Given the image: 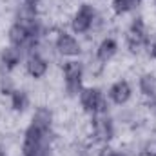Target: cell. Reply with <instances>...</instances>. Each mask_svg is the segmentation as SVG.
<instances>
[{
    "instance_id": "52a82bcc",
    "label": "cell",
    "mask_w": 156,
    "mask_h": 156,
    "mask_svg": "<svg viewBox=\"0 0 156 156\" xmlns=\"http://www.w3.org/2000/svg\"><path fill=\"white\" fill-rule=\"evenodd\" d=\"M26 71H27V75L31 78L40 80V78H44L47 75L49 62H47V58L44 55H40V53L35 51V53L27 55V58H26Z\"/></svg>"
},
{
    "instance_id": "9c48e42d",
    "label": "cell",
    "mask_w": 156,
    "mask_h": 156,
    "mask_svg": "<svg viewBox=\"0 0 156 156\" xmlns=\"http://www.w3.org/2000/svg\"><path fill=\"white\" fill-rule=\"evenodd\" d=\"M22 56H24L22 49H18V47H15V45H7V47H4L2 53H0V64H2V67H4L5 71H13V69H16V67L20 66Z\"/></svg>"
},
{
    "instance_id": "4fadbf2b",
    "label": "cell",
    "mask_w": 156,
    "mask_h": 156,
    "mask_svg": "<svg viewBox=\"0 0 156 156\" xmlns=\"http://www.w3.org/2000/svg\"><path fill=\"white\" fill-rule=\"evenodd\" d=\"M142 4V0H113L111 2V7L116 15H127V13H133L134 9H138Z\"/></svg>"
},
{
    "instance_id": "7a4b0ae2",
    "label": "cell",
    "mask_w": 156,
    "mask_h": 156,
    "mask_svg": "<svg viewBox=\"0 0 156 156\" xmlns=\"http://www.w3.org/2000/svg\"><path fill=\"white\" fill-rule=\"evenodd\" d=\"M62 76H64L66 93L69 96H78L80 91L83 89V76H85L83 64L78 62V60L64 62V66H62Z\"/></svg>"
},
{
    "instance_id": "5b68a950",
    "label": "cell",
    "mask_w": 156,
    "mask_h": 156,
    "mask_svg": "<svg viewBox=\"0 0 156 156\" xmlns=\"http://www.w3.org/2000/svg\"><path fill=\"white\" fill-rule=\"evenodd\" d=\"M55 49L58 51V55L66 56V58H75L80 56L82 53V45L71 33L67 31H60L55 38Z\"/></svg>"
},
{
    "instance_id": "277c9868",
    "label": "cell",
    "mask_w": 156,
    "mask_h": 156,
    "mask_svg": "<svg viewBox=\"0 0 156 156\" xmlns=\"http://www.w3.org/2000/svg\"><path fill=\"white\" fill-rule=\"evenodd\" d=\"M91 136L96 144H109L115 138V122L109 115L91 116Z\"/></svg>"
},
{
    "instance_id": "2e32d148",
    "label": "cell",
    "mask_w": 156,
    "mask_h": 156,
    "mask_svg": "<svg viewBox=\"0 0 156 156\" xmlns=\"http://www.w3.org/2000/svg\"><path fill=\"white\" fill-rule=\"evenodd\" d=\"M100 156H125V153H120V151H115L111 147H104L100 151Z\"/></svg>"
},
{
    "instance_id": "ba28073f",
    "label": "cell",
    "mask_w": 156,
    "mask_h": 156,
    "mask_svg": "<svg viewBox=\"0 0 156 156\" xmlns=\"http://www.w3.org/2000/svg\"><path fill=\"white\" fill-rule=\"evenodd\" d=\"M116 53H118V42L113 37H105V38L98 44L96 53H94V58L102 66H105V64H109L116 56Z\"/></svg>"
},
{
    "instance_id": "9a60e30c",
    "label": "cell",
    "mask_w": 156,
    "mask_h": 156,
    "mask_svg": "<svg viewBox=\"0 0 156 156\" xmlns=\"http://www.w3.org/2000/svg\"><path fill=\"white\" fill-rule=\"evenodd\" d=\"M142 156H156V140L145 142V145L142 147Z\"/></svg>"
},
{
    "instance_id": "8992f818",
    "label": "cell",
    "mask_w": 156,
    "mask_h": 156,
    "mask_svg": "<svg viewBox=\"0 0 156 156\" xmlns=\"http://www.w3.org/2000/svg\"><path fill=\"white\" fill-rule=\"evenodd\" d=\"M131 96H133V87H131V83H129L127 80H123V78L116 80V82L109 87V91H107V98H109L115 105H125V104L131 100Z\"/></svg>"
},
{
    "instance_id": "7c38bea8",
    "label": "cell",
    "mask_w": 156,
    "mask_h": 156,
    "mask_svg": "<svg viewBox=\"0 0 156 156\" xmlns=\"http://www.w3.org/2000/svg\"><path fill=\"white\" fill-rule=\"evenodd\" d=\"M138 89L144 96H156V76L153 73H144L138 78Z\"/></svg>"
},
{
    "instance_id": "ac0fdd59",
    "label": "cell",
    "mask_w": 156,
    "mask_h": 156,
    "mask_svg": "<svg viewBox=\"0 0 156 156\" xmlns=\"http://www.w3.org/2000/svg\"><path fill=\"white\" fill-rule=\"evenodd\" d=\"M22 2H24V4H27V5H35V7H37L42 0H22Z\"/></svg>"
},
{
    "instance_id": "5bb4252c",
    "label": "cell",
    "mask_w": 156,
    "mask_h": 156,
    "mask_svg": "<svg viewBox=\"0 0 156 156\" xmlns=\"http://www.w3.org/2000/svg\"><path fill=\"white\" fill-rule=\"evenodd\" d=\"M0 91H2V94H7V96H11V93L15 91V85L9 80V76H2V80H0Z\"/></svg>"
},
{
    "instance_id": "8fae6325",
    "label": "cell",
    "mask_w": 156,
    "mask_h": 156,
    "mask_svg": "<svg viewBox=\"0 0 156 156\" xmlns=\"http://www.w3.org/2000/svg\"><path fill=\"white\" fill-rule=\"evenodd\" d=\"M9 98H11V109L15 113H24L29 107V102H31L29 100V94L24 89H15Z\"/></svg>"
},
{
    "instance_id": "30bf717a",
    "label": "cell",
    "mask_w": 156,
    "mask_h": 156,
    "mask_svg": "<svg viewBox=\"0 0 156 156\" xmlns=\"http://www.w3.org/2000/svg\"><path fill=\"white\" fill-rule=\"evenodd\" d=\"M31 123L44 131H51L53 129V111L49 107H38L31 118Z\"/></svg>"
},
{
    "instance_id": "6da1fadb",
    "label": "cell",
    "mask_w": 156,
    "mask_h": 156,
    "mask_svg": "<svg viewBox=\"0 0 156 156\" xmlns=\"http://www.w3.org/2000/svg\"><path fill=\"white\" fill-rule=\"evenodd\" d=\"M82 109L94 116V115H107L109 113V102L107 96L98 89V87H83L78 94Z\"/></svg>"
},
{
    "instance_id": "3957f363",
    "label": "cell",
    "mask_w": 156,
    "mask_h": 156,
    "mask_svg": "<svg viewBox=\"0 0 156 156\" xmlns=\"http://www.w3.org/2000/svg\"><path fill=\"white\" fill-rule=\"evenodd\" d=\"M96 20H98L96 9L91 4H82L71 18V29L75 35H85L94 27Z\"/></svg>"
},
{
    "instance_id": "e0dca14e",
    "label": "cell",
    "mask_w": 156,
    "mask_h": 156,
    "mask_svg": "<svg viewBox=\"0 0 156 156\" xmlns=\"http://www.w3.org/2000/svg\"><path fill=\"white\" fill-rule=\"evenodd\" d=\"M147 107H149L153 113H156V96H151V98H147Z\"/></svg>"
}]
</instances>
